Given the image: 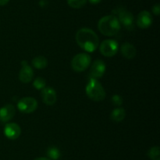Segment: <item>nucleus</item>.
Wrapping results in <instances>:
<instances>
[{
  "label": "nucleus",
  "instance_id": "nucleus-16",
  "mask_svg": "<svg viewBox=\"0 0 160 160\" xmlns=\"http://www.w3.org/2000/svg\"><path fill=\"white\" fill-rule=\"evenodd\" d=\"M32 65L37 69H44L48 65V61L43 56H38L32 60Z\"/></svg>",
  "mask_w": 160,
  "mask_h": 160
},
{
  "label": "nucleus",
  "instance_id": "nucleus-13",
  "mask_svg": "<svg viewBox=\"0 0 160 160\" xmlns=\"http://www.w3.org/2000/svg\"><path fill=\"white\" fill-rule=\"evenodd\" d=\"M15 107L12 104H6L0 108V122H7L15 115Z\"/></svg>",
  "mask_w": 160,
  "mask_h": 160
},
{
  "label": "nucleus",
  "instance_id": "nucleus-25",
  "mask_svg": "<svg viewBox=\"0 0 160 160\" xmlns=\"http://www.w3.org/2000/svg\"><path fill=\"white\" fill-rule=\"evenodd\" d=\"M34 160H51V159H49L48 158H46V157H39V158H35V159Z\"/></svg>",
  "mask_w": 160,
  "mask_h": 160
},
{
  "label": "nucleus",
  "instance_id": "nucleus-24",
  "mask_svg": "<svg viewBox=\"0 0 160 160\" xmlns=\"http://www.w3.org/2000/svg\"><path fill=\"white\" fill-rule=\"evenodd\" d=\"M9 0H0V6H5L9 3Z\"/></svg>",
  "mask_w": 160,
  "mask_h": 160
},
{
  "label": "nucleus",
  "instance_id": "nucleus-7",
  "mask_svg": "<svg viewBox=\"0 0 160 160\" xmlns=\"http://www.w3.org/2000/svg\"><path fill=\"white\" fill-rule=\"evenodd\" d=\"M119 22L123 24L126 29L132 31L134 27V18L133 14L126 9H120L118 12Z\"/></svg>",
  "mask_w": 160,
  "mask_h": 160
},
{
  "label": "nucleus",
  "instance_id": "nucleus-9",
  "mask_svg": "<svg viewBox=\"0 0 160 160\" xmlns=\"http://www.w3.org/2000/svg\"><path fill=\"white\" fill-rule=\"evenodd\" d=\"M21 65L22 67L20 71V74H19L20 80L23 83H30L34 77V71L30 67L26 61H22Z\"/></svg>",
  "mask_w": 160,
  "mask_h": 160
},
{
  "label": "nucleus",
  "instance_id": "nucleus-20",
  "mask_svg": "<svg viewBox=\"0 0 160 160\" xmlns=\"http://www.w3.org/2000/svg\"><path fill=\"white\" fill-rule=\"evenodd\" d=\"M33 86L35 89H43L46 86V81L44 78L42 77H38L35 79L34 80V83H33Z\"/></svg>",
  "mask_w": 160,
  "mask_h": 160
},
{
  "label": "nucleus",
  "instance_id": "nucleus-10",
  "mask_svg": "<svg viewBox=\"0 0 160 160\" xmlns=\"http://www.w3.org/2000/svg\"><path fill=\"white\" fill-rule=\"evenodd\" d=\"M136 23L140 28L146 29V28H149L152 24V17L149 12L143 10L139 13V14L138 15Z\"/></svg>",
  "mask_w": 160,
  "mask_h": 160
},
{
  "label": "nucleus",
  "instance_id": "nucleus-19",
  "mask_svg": "<svg viewBox=\"0 0 160 160\" xmlns=\"http://www.w3.org/2000/svg\"><path fill=\"white\" fill-rule=\"evenodd\" d=\"M67 3L73 9H80L85 6L87 0H67Z\"/></svg>",
  "mask_w": 160,
  "mask_h": 160
},
{
  "label": "nucleus",
  "instance_id": "nucleus-8",
  "mask_svg": "<svg viewBox=\"0 0 160 160\" xmlns=\"http://www.w3.org/2000/svg\"><path fill=\"white\" fill-rule=\"evenodd\" d=\"M106 72V64L102 60H96L92 64L90 76L93 78H99L104 75Z\"/></svg>",
  "mask_w": 160,
  "mask_h": 160
},
{
  "label": "nucleus",
  "instance_id": "nucleus-5",
  "mask_svg": "<svg viewBox=\"0 0 160 160\" xmlns=\"http://www.w3.org/2000/svg\"><path fill=\"white\" fill-rule=\"evenodd\" d=\"M17 108L21 112L29 114L34 112L37 109L38 102L33 97H23L18 101Z\"/></svg>",
  "mask_w": 160,
  "mask_h": 160
},
{
  "label": "nucleus",
  "instance_id": "nucleus-14",
  "mask_svg": "<svg viewBox=\"0 0 160 160\" xmlns=\"http://www.w3.org/2000/svg\"><path fill=\"white\" fill-rule=\"evenodd\" d=\"M120 52H121L122 55L127 59H133L137 53L135 47L129 42H124L121 45Z\"/></svg>",
  "mask_w": 160,
  "mask_h": 160
},
{
  "label": "nucleus",
  "instance_id": "nucleus-11",
  "mask_svg": "<svg viewBox=\"0 0 160 160\" xmlns=\"http://www.w3.org/2000/svg\"><path fill=\"white\" fill-rule=\"evenodd\" d=\"M21 133V130L18 124L10 122L6 124L4 127V134L8 139L15 140L20 136Z\"/></svg>",
  "mask_w": 160,
  "mask_h": 160
},
{
  "label": "nucleus",
  "instance_id": "nucleus-4",
  "mask_svg": "<svg viewBox=\"0 0 160 160\" xmlns=\"http://www.w3.org/2000/svg\"><path fill=\"white\" fill-rule=\"evenodd\" d=\"M92 58L88 53H79L74 56L71 61V67L76 72H82L90 66Z\"/></svg>",
  "mask_w": 160,
  "mask_h": 160
},
{
  "label": "nucleus",
  "instance_id": "nucleus-23",
  "mask_svg": "<svg viewBox=\"0 0 160 160\" xmlns=\"http://www.w3.org/2000/svg\"><path fill=\"white\" fill-rule=\"evenodd\" d=\"M89 2H90L92 4H94V5H96V4H98V3H100V2L102 1V0H88Z\"/></svg>",
  "mask_w": 160,
  "mask_h": 160
},
{
  "label": "nucleus",
  "instance_id": "nucleus-2",
  "mask_svg": "<svg viewBox=\"0 0 160 160\" xmlns=\"http://www.w3.org/2000/svg\"><path fill=\"white\" fill-rule=\"evenodd\" d=\"M100 32L106 36H113L120 30V24L115 15H108L102 17L98 24Z\"/></svg>",
  "mask_w": 160,
  "mask_h": 160
},
{
  "label": "nucleus",
  "instance_id": "nucleus-1",
  "mask_svg": "<svg viewBox=\"0 0 160 160\" xmlns=\"http://www.w3.org/2000/svg\"><path fill=\"white\" fill-rule=\"evenodd\" d=\"M76 41L81 49L89 53L95 51L99 43L96 33L87 28L78 30L76 34Z\"/></svg>",
  "mask_w": 160,
  "mask_h": 160
},
{
  "label": "nucleus",
  "instance_id": "nucleus-15",
  "mask_svg": "<svg viewBox=\"0 0 160 160\" xmlns=\"http://www.w3.org/2000/svg\"><path fill=\"white\" fill-rule=\"evenodd\" d=\"M125 116H126V111H125L124 108H117L112 111L110 115V119L113 122H120L124 119Z\"/></svg>",
  "mask_w": 160,
  "mask_h": 160
},
{
  "label": "nucleus",
  "instance_id": "nucleus-6",
  "mask_svg": "<svg viewBox=\"0 0 160 160\" xmlns=\"http://www.w3.org/2000/svg\"><path fill=\"white\" fill-rule=\"evenodd\" d=\"M119 45L117 41L113 39H106L103 41L100 45V52L105 56H113L118 51Z\"/></svg>",
  "mask_w": 160,
  "mask_h": 160
},
{
  "label": "nucleus",
  "instance_id": "nucleus-3",
  "mask_svg": "<svg viewBox=\"0 0 160 160\" xmlns=\"http://www.w3.org/2000/svg\"><path fill=\"white\" fill-rule=\"evenodd\" d=\"M86 94L94 101H102L106 97V91L96 78H91L86 86Z\"/></svg>",
  "mask_w": 160,
  "mask_h": 160
},
{
  "label": "nucleus",
  "instance_id": "nucleus-12",
  "mask_svg": "<svg viewBox=\"0 0 160 160\" xmlns=\"http://www.w3.org/2000/svg\"><path fill=\"white\" fill-rule=\"evenodd\" d=\"M42 98L46 105H53L56 101L57 96L56 90L51 87H45L42 91Z\"/></svg>",
  "mask_w": 160,
  "mask_h": 160
},
{
  "label": "nucleus",
  "instance_id": "nucleus-17",
  "mask_svg": "<svg viewBox=\"0 0 160 160\" xmlns=\"http://www.w3.org/2000/svg\"><path fill=\"white\" fill-rule=\"evenodd\" d=\"M47 155H48L49 159L57 160L61 156V153L57 147L52 146V147H50L48 148V150H47Z\"/></svg>",
  "mask_w": 160,
  "mask_h": 160
},
{
  "label": "nucleus",
  "instance_id": "nucleus-18",
  "mask_svg": "<svg viewBox=\"0 0 160 160\" xmlns=\"http://www.w3.org/2000/svg\"><path fill=\"white\" fill-rule=\"evenodd\" d=\"M148 156L152 160H160V151L158 146L151 147L147 153Z\"/></svg>",
  "mask_w": 160,
  "mask_h": 160
},
{
  "label": "nucleus",
  "instance_id": "nucleus-21",
  "mask_svg": "<svg viewBox=\"0 0 160 160\" xmlns=\"http://www.w3.org/2000/svg\"><path fill=\"white\" fill-rule=\"evenodd\" d=\"M112 103L115 106H120L123 103V98L120 95L115 94L112 97Z\"/></svg>",
  "mask_w": 160,
  "mask_h": 160
},
{
  "label": "nucleus",
  "instance_id": "nucleus-22",
  "mask_svg": "<svg viewBox=\"0 0 160 160\" xmlns=\"http://www.w3.org/2000/svg\"><path fill=\"white\" fill-rule=\"evenodd\" d=\"M152 12L156 16H159L160 13V6L159 4H156L152 6Z\"/></svg>",
  "mask_w": 160,
  "mask_h": 160
}]
</instances>
